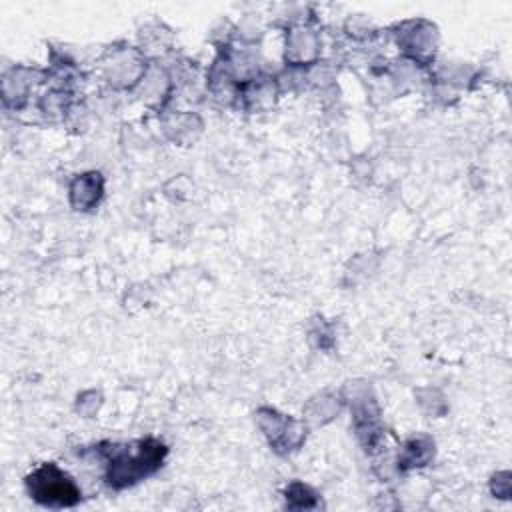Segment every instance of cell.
<instances>
[{
  "label": "cell",
  "mask_w": 512,
  "mask_h": 512,
  "mask_svg": "<svg viewBox=\"0 0 512 512\" xmlns=\"http://www.w3.org/2000/svg\"><path fill=\"white\" fill-rule=\"evenodd\" d=\"M28 482H30V492H34V498L44 504L68 506L78 500V492L74 484L54 466L38 470Z\"/></svg>",
  "instance_id": "cell-1"
}]
</instances>
